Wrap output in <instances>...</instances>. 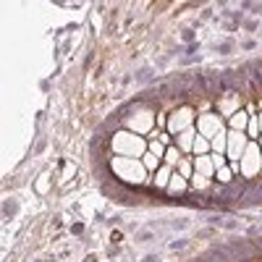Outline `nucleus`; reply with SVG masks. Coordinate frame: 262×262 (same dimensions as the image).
<instances>
[{
	"instance_id": "1",
	"label": "nucleus",
	"mask_w": 262,
	"mask_h": 262,
	"mask_svg": "<svg viewBox=\"0 0 262 262\" xmlns=\"http://www.w3.org/2000/svg\"><path fill=\"white\" fill-rule=\"evenodd\" d=\"M113 149L118 158H131V160H139L147 155L149 142H144V137L139 134H131V131H118L113 137Z\"/></svg>"
},
{
	"instance_id": "2",
	"label": "nucleus",
	"mask_w": 262,
	"mask_h": 262,
	"mask_svg": "<svg viewBox=\"0 0 262 262\" xmlns=\"http://www.w3.org/2000/svg\"><path fill=\"white\" fill-rule=\"evenodd\" d=\"M113 170L116 176H121L128 184H144L147 181V168L142 160H131V158H113Z\"/></svg>"
},
{
	"instance_id": "3",
	"label": "nucleus",
	"mask_w": 262,
	"mask_h": 262,
	"mask_svg": "<svg viewBox=\"0 0 262 262\" xmlns=\"http://www.w3.org/2000/svg\"><path fill=\"white\" fill-rule=\"evenodd\" d=\"M238 165H242V173L244 176H257V173L262 170V149L257 142H249L247 144V152L242 155V160H238Z\"/></svg>"
},
{
	"instance_id": "4",
	"label": "nucleus",
	"mask_w": 262,
	"mask_h": 262,
	"mask_svg": "<svg viewBox=\"0 0 262 262\" xmlns=\"http://www.w3.org/2000/svg\"><path fill=\"white\" fill-rule=\"evenodd\" d=\"M155 123H158V116H152L149 111H139L128 118V131L139 137H149L155 131Z\"/></svg>"
},
{
	"instance_id": "5",
	"label": "nucleus",
	"mask_w": 262,
	"mask_h": 262,
	"mask_svg": "<svg viewBox=\"0 0 262 262\" xmlns=\"http://www.w3.org/2000/svg\"><path fill=\"white\" fill-rule=\"evenodd\" d=\"M221 131H226L221 116H215V113H202L200 118H196V134H200V137L212 139V137L221 134Z\"/></svg>"
},
{
	"instance_id": "6",
	"label": "nucleus",
	"mask_w": 262,
	"mask_h": 262,
	"mask_svg": "<svg viewBox=\"0 0 262 262\" xmlns=\"http://www.w3.org/2000/svg\"><path fill=\"white\" fill-rule=\"evenodd\" d=\"M196 121H194V111H191V107H179V111L176 113H173V116H168V131H170V134H184V131L186 128H191Z\"/></svg>"
},
{
	"instance_id": "7",
	"label": "nucleus",
	"mask_w": 262,
	"mask_h": 262,
	"mask_svg": "<svg viewBox=\"0 0 262 262\" xmlns=\"http://www.w3.org/2000/svg\"><path fill=\"white\" fill-rule=\"evenodd\" d=\"M252 139L244 134V131H228V149H226V155L231 163H238L242 160V155L247 152V144Z\"/></svg>"
},
{
	"instance_id": "8",
	"label": "nucleus",
	"mask_w": 262,
	"mask_h": 262,
	"mask_svg": "<svg viewBox=\"0 0 262 262\" xmlns=\"http://www.w3.org/2000/svg\"><path fill=\"white\" fill-rule=\"evenodd\" d=\"M217 107H221V113L226 118H231V116H236L238 111H242V100H238L236 95H228V97H223L221 102H217Z\"/></svg>"
},
{
	"instance_id": "9",
	"label": "nucleus",
	"mask_w": 262,
	"mask_h": 262,
	"mask_svg": "<svg viewBox=\"0 0 262 262\" xmlns=\"http://www.w3.org/2000/svg\"><path fill=\"white\" fill-rule=\"evenodd\" d=\"M194 139H196V128L191 126V128H186L184 131V134H179V139H176V147L184 152V155H186V152H191L194 149Z\"/></svg>"
},
{
	"instance_id": "10",
	"label": "nucleus",
	"mask_w": 262,
	"mask_h": 262,
	"mask_svg": "<svg viewBox=\"0 0 262 262\" xmlns=\"http://www.w3.org/2000/svg\"><path fill=\"white\" fill-rule=\"evenodd\" d=\"M194 170L202 173V176L212 179L215 176V165H212V158L210 155H202V158H194Z\"/></svg>"
},
{
	"instance_id": "11",
	"label": "nucleus",
	"mask_w": 262,
	"mask_h": 262,
	"mask_svg": "<svg viewBox=\"0 0 262 262\" xmlns=\"http://www.w3.org/2000/svg\"><path fill=\"white\" fill-rule=\"evenodd\" d=\"M228 126H231V131H247V126H249V113H247V111H238L236 116L228 118Z\"/></svg>"
},
{
	"instance_id": "12",
	"label": "nucleus",
	"mask_w": 262,
	"mask_h": 262,
	"mask_svg": "<svg viewBox=\"0 0 262 262\" xmlns=\"http://www.w3.org/2000/svg\"><path fill=\"white\" fill-rule=\"evenodd\" d=\"M181 160H184V152H181L179 147H168V152H165V158H163V165H170L173 170H176Z\"/></svg>"
},
{
	"instance_id": "13",
	"label": "nucleus",
	"mask_w": 262,
	"mask_h": 262,
	"mask_svg": "<svg viewBox=\"0 0 262 262\" xmlns=\"http://www.w3.org/2000/svg\"><path fill=\"white\" fill-rule=\"evenodd\" d=\"M194 155L196 158H202V155H212V144H210V139H205V137H200L196 134V139H194Z\"/></svg>"
},
{
	"instance_id": "14",
	"label": "nucleus",
	"mask_w": 262,
	"mask_h": 262,
	"mask_svg": "<svg viewBox=\"0 0 262 262\" xmlns=\"http://www.w3.org/2000/svg\"><path fill=\"white\" fill-rule=\"evenodd\" d=\"M210 144H212V152H215V155H226V149H228V134H226V131H221L217 137L210 139Z\"/></svg>"
},
{
	"instance_id": "15",
	"label": "nucleus",
	"mask_w": 262,
	"mask_h": 262,
	"mask_svg": "<svg viewBox=\"0 0 262 262\" xmlns=\"http://www.w3.org/2000/svg\"><path fill=\"white\" fill-rule=\"evenodd\" d=\"M173 173H176V170H173L170 165H163V168L155 173V184L163 186V189H168V184H170V179H173Z\"/></svg>"
},
{
	"instance_id": "16",
	"label": "nucleus",
	"mask_w": 262,
	"mask_h": 262,
	"mask_svg": "<svg viewBox=\"0 0 262 262\" xmlns=\"http://www.w3.org/2000/svg\"><path fill=\"white\" fill-rule=\"evenodd\" d=\"M186 186H189V181L181 176V173H173V179H170V184H168V191H173V194H181Z\"/></svg>"
},
{
	"instance_id": "17",
	"label": "nucleus",
	"mask_w": 262,
	"mask_h": 262,
	"mask_svg": "<svg viewBox=\"0 0 262 262\" xmlns=\"http://www.w3.org/2000/svg\"><path fill=\"white\" fill-rule=\"evenodd\" d=\"M176 173H181V176H184L186 181H191V179H194V173H196V170H194V160H189V158H184V160L179 163V168H176Z\"/></svg>"
},
{
	"instance_id": "18",
	"label": "nucleus",
	"mask_w": 262,
	"mask_h": 262,
	"mask_svg": "<svg viewBox=\"0 0 262 262\" xmlns=\"http://www.w3.org/2000/svg\"><path fill=\"white\" fill-rule=\"evenodd\" d=\"M142 163H144L147 173H149V170H155V173L160 170V158H155V155H152V152H147V155L142 158Z\"/></svg>"
},
{
	"instance_id": "19",
	"label": "nucleus",
	"mask_w": 262,
	"mask_h": 262,
	"mask_svg": "<svg viewBox=\"0 0 262 262\" xmlns=\"http://www.w3.org/2000/svg\"><path fill=\"white\" fill-rule=\"evenodd\" d=\"M189 184H194L196 189H205V186L210 184V179H207V176H202V173H194V179H191Z\"/></svg>"
},
{
	"instance_id": "20",
	"label": "nucleus",
	"mask_w": 262,
	"mask_h": 262,
	"mask_svg": "<svg viewBox=\"0 0 262 262\" xmlns=\"http://www.w3.org/2000/svg\"><path fill=\"white\" fill-rule=\"evenodd\" d=\"M215 176H217V181H223V184H228V181H231V176H233V170H231V168L226 165V168H221V170H217Z\"/></svg>"
},
{
	"instance_id": "21",
	"label": "nucleus",
	"mask_w": 262,
	"mask_h": 262,
	"mask_svg": "<svg viewBox=\"0 0 262 262\" xmlns=\"http://www.w3.org/2000/svg\"><path fill=\"white\" fill-rule=\"evenodd\" d=\"M210 158H212V165H215V173H217V170H221V168H226V158H223V155H215V152H212V155H210Z\"/></svg>"
},
{
	"instance_id": "22",
	"label": "nucleus",
	"mask_w": 262,
	"mask_h": 262,
	"mask_svg": "<svg viewBox=\"0 0 262 262\" xmlns=\"http://www.w3.org/2000/svg\"><path fill=\"white\" fill-rule=\"evenodd\" d=\"M257 121H259V128H262V113H257Z\"/></svg>"
},
{
	"instance_id": "23",
	"label": "nucleus",
	"mask_w": 262,
	"mask_h": 262,
	"mask_svg": "<svg viewBox=\"0 0 262 262\" xmlns=\"http://www.w3.org/2000/svg\"><path fill=\"white\" fill-rule=\"evenodd\" d=\"M257 144H259V149H262V137H259V142H257Z\"/></svg>"
}]
</instances>
